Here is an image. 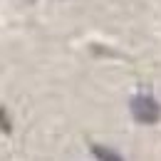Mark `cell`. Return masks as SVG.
Here are the masks:
<instances>
[{"label": "cell", "mask_w": 161, "mask_h": 161, "mask_svg": "<svg viewBox=\"0 0 161 161\" xmlns=\"http://www.w3.org/2000/svg\"><path fill=\"white\" fill-rule=\"evenodd\" d=\"M131 117L139 124H156L161 119V107L151 94L141 92L131 99Z\"/></svg>", "instance_id": "6da1fadb"}, {"label": "cell", "mask_w": 161, "mask_h": 161, "mask_svg": "<svg viewBox=\"0 0 161 161\" xmlns=\"http://www.w3.org/2000/svg\"><path fill=\"white\" fill-rule=\"evenodd\" d=\"M0 129L10 131V119H5V109H0Z\"/></svg>", "instance_id": "3957f363"}, {"label": "cell", "mask_w": 161, "mask_h": 161, "mask_svg": "<svg viewBox=\"0 0 161 161\" xmlns=\"http://www.w3.org/2000/svg\"><path fill=\"white\" fill-rule=\"evenodd\" d=\"M89 151L94 154V159H97V161H124L114 149L102 146V144H92V146H89Z\"/></svg>", "instance_id": "7a4b0ae2"}]
</instances>
